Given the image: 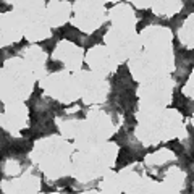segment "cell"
I'll use <instances>...</instances> for the list:
<instances>
[{
	"label": "cell",
	"mask_w": 194,
	"mask_h": 194,
	"mask_svg": "<svg viewBox=\"0 0 194 194\" xmlns=\"http://www.w3.org/2000/svg\"><path fill=\"white\" fill-rule=\"evenodd\" d=\"M53 44H55V39H52V41H42V42H39V46H42L44 49H47V52H52L53 50Z\"/></svg>",
	"instance_id": "obj_1"
},
{
	"label": "cell",
	"mask_w": 194,
	"mask_h": 194,
	"mask_svg": "<svg viewBox=\"0 0 194 194\" xmlns=\"http://www.w3.org/2000/svg\"><path fill=\"white\" fill-rule=\"evenodd\" d=\"M49 70H50V71H55V70H61V68H63V65H61V63H58V61H57V63H52V61H49Z\"/></svg>",
	"instance_id": "obj_2"
}]
</instances>
